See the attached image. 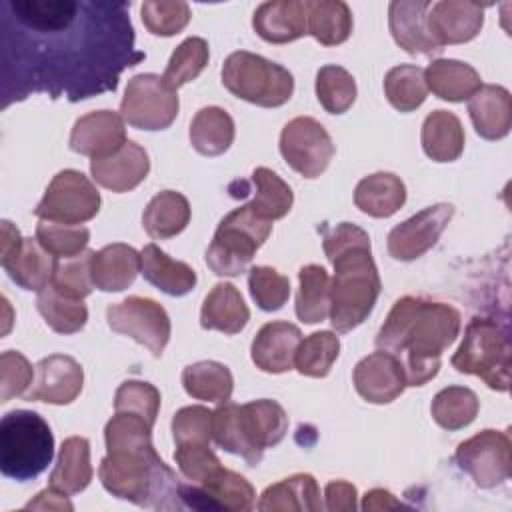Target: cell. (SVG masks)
I'll return each instance as SVG.
<instances>
[{
    "instance_id": "obj_41",
    "label": "cell",
    "mask_w": 512,
    "mask_h": 512,
    "mask_svg": "<svg viewBox=\"0 0 512 512\" xmlns=\"http://www.w3.org/2000/svg\"><path fill=\"white\" fill-rule=\"evenodd\" d=\"M252 182L256 186V192L248 204L260 218L272 222L284 218L290 212L294 204L292 188L276 172L260 166L252 172Z\"/></svg>"
},
{
    "instance_id": "obj_44",
    "label": "cell",
    "mask_w": 512,
    "mask_h": 512,
    "mask_svg": "<svg viewBox=\"0 0 512 512\" xmlns=\"http://www.w3.org/2000/svg\"><path fill=\"white\" fill-rule=\"evenodd\" d=\"M340 354V340L330 330L312 332L306 336L294 356V368L302 376L324 378Z\"/></svg>"
},
{
    "instance_id": "obj_51",
    "label": "cell",
    "mask_w": 512,
    "mask_h": 512,
    "mask_svg": "<svg viewBox=\"0 0 512 512\" xmlns=\"http://www.w3.org/2000/svg\"><path fill=\"white\" fill-rule=\"evenodd\" d=\"M114 410L136 414L154 426L160 410V392L150 382L126 380L114 394Z\"/></svg>"
},
{
    "instance_id": "obj_31",
    "label": "cell",
    "mask_w": 512,
    "mask_h": 512,
    "mask_svg": "<svg viewBox=\"0 0 512 512\" xmlns=\"http://www.w3.org/2000/svg\"><path fill=\"white\" fill-rule=\"evenodd\" d=\"M406 202V186L392 172L364 176L354 188V204L372 218H388Z\"/></svg>"
},
{
    "instance_id": "obj_27",
    "label": "cell",
    "mask_w": 512,
    "mask_h": 512,
    "mask_svg": "<svg viewBox=\"0 0 512 512\" xmlns=\"http://www.w3.org/2000/svg\"><path fill=\"white\" fill-rule=\"evenodd\" d=\"M262 512H318L324 508L312 474L298 472L268 486L256 504Z\"/></svg>"
},
{
    "instance_id": "obj_9",
    "label": "cell",
    "mask_w": 512,
    "mask_h": 512,
    "mask_svg": "<svg viewBox=\"0 0 512 512\" xmlns=\"http://www.w3.org/2000/svg\"><path fill=\"white\" fill-rule=\"evenodd\" d=\"M178 92L162 76L146 72L136 74L128 80L120 116L134 128L140 130H164L178 116Z\"/></svg>"
},
{
    "instance_id": "obj_10",
    "label": "cell",
    "mask_w": 512,
    "mask_h": 512,
    "mask_svg": "<svg viewBox=\"0 0 512 512\" xmlns=\"http://www.w3.org/2000/svg\"><path fill=\"white\" fill-rule=\"evenodd\" d=\"M100 192L80 170H60L48 184L34 216L60 224H82L100 210Z\"/></svg>"
},
{
    "instance_id": "obj_21",
    "label": "cell",
    "mask_w": 512,
    "mask_h": 512,
    "mask_svg": "<svg viewBox=\"0 0 512 512\" xmlns=\"http://www.w3.org/2000/svg\"><path fill=\"white\" fill-rule=\"evenodd\" d=\"M300 342L302 332L298 326L284 320L268 322L256 332L252 340V362L256 368L268 374L288 372L294 368V356Z\"/></svg>"
},
{
    "instance_id": "obj_16",
    "label": "cell",
    "mask_w": 512,
    "mask_h": 512,
    "mask_svg": "<svg viewBox=\"0 0 512 512\" xmlns=\"http://www.w3.org/2000/svg\"><path fill=\"white\" fill-rule=\"evenodd\" d=\"M238 426L246 446V464H260L264 450L276 446L288 430V416L276 400H252L238 406Z\"/></svg>"
},
{
    "instance_id": "obj_39",
    "label": "cell",
    "mask_w": 512,
    "mask_h": 512,
    "mask_svg": "<svg viewBox=\"0 0 512 512\" xmlns=\"http://www.w3.org/2000/svg\"><path fill=\"white\" fill-rule=\"evenodd\" d=\"M296 316L304 324L322 322L330 314V276L318 264H306L298 272Z\"/></svg>"
},
{
    "instance_id": "obj_18",
    "label": "cell",
    "mask_w": 512,
    "mask_h": 512,
    "mask_svg": "<svg viewBox=\"0 0 512 512\" xmlns=\"http://www.w3.org/2000/svg\"><path fill=\"white\" fill-rule=\"evenodd\" d=\"M482 24L484 6L470 0H440L430 4L426 14L428 32L440 48L470 42L480 34Z\"/></svg>"
},
{
    "instance_id": "obj_38",
    "label": "cell",
    "mask_w": 512,
    "mask_h": 512,
    "mask_svg": "<svg viewBox=\"0 0 512 512\" xmlns=\"http://www.w3.org/2000/svg\"><path fill=\"white\" fill-rule=\"evenodd\" d=\"M182 386L196 400L222 404L232 396L234 378L228 366L214 360H200L182 370Z\"/></svg>"
},
{
    "instance_id": "obj_14",
    "label": "cell",
    "mask_w": 512,
    "mask_h": 512,
    "mask_svg": "<svg viewBox=\"0 0 512 512\" xmlns=\"http://www.w3.org/2000/svg\"><path fill=\"white\" fill-rule=\"evenodd\" d=\"M180 496L184 506L196 510L248 512L256 504L252 484L238 472L218 468L202 484H182Z\"/></svg>"
},
{
    "instance_id": "obj_53",
    "label": "cell",
    "mask_w": 512,
    "mask_h": 512,
    "mask_svg": "<svg viewBox=\"0 0 512 512\" xmlns=\"http://www.w3.org/2000/svg\"><path fill=\"white\" fill-rule=\"evenodd\" d=\"M32 364L22 352L6 350L0 354V402L24 396L32 384Z\"/></svg>"
},
{
    "instance_id": "obj_20",
    "label": "cell",
    "mask_w": 512,
    "mask_h": 512,
    "mask_svg": "<svg viewBox=\"0 0 512 512\" xmlns=\"http://www.w3.org/2000/svg\"><path fill=\"white\" fill-rule=\"evenodd\" d=\"M124 144V118L112 110H96L80 116L70 132V148L90 158L110 156Z\"/></svg>"
},
{
    "instance_id": "obj_55",
    "label": "cell",
    "mask_w": 512,
    "mask_h": 512,
    "mask_svg": "<svg viewBox=\"0 0 512 512\" xmlns=\"http://www.w3.org/2000/svg\"><path fill=\"white\" fill-rule=\"evenodd\" d=\"M356 486L346 480H332L324 488V508L330 512H354L356 510Z\"/></svg>"
},
{
    "instance_id": "obj_48",
    "label": "cell",
    "mask_w": 512,
    "mask_h": 512,
    "mask_svg": "<svg viewBox=\"0 0 512 512\" xmlns=\"http://www.w3.org/2000/svg\"><path fill=\"white\" fill-rule=\"evenodd\" d=\"M92 256H94V250H84L76 256L56 258L50 284L66 296L86 298L94 288L92 274H90Z\"/></svg>"
},
{
    "instance_id": "obj_24",
    "label": "cell",
    "mask_w": 512,
    "mask_h": 512,
    "mask_svg": "<svg viewBox=\"0 0 512 512\" xmlns=\"http://www.w3.org/2000/svg\"><path fill=\"white\" fill-rule=\"evenodd\" d=\"M254 32L270 44H286L308 34L306 0H270L252 16Z\"/></svg>"
},
{
    "instance_id": "obj_32",
    "label": "cell",
    "mask_w": 512,
    "mask_h": 512,
    "mask_svg": "<svg viewBox=\"0 0 512 512\" xmlns=\"http://www.w3.org/2000/svg\"><path fill=\"white\" fill-rule=\"evenodd\" d=\"M142 276L168 296H184L196 286V272L180 260L170 258L156 244H146L140 252Z\"/></svg>"
},
{
    "instance_id": "obj_8",
    "label": "cell",
    "mask_w": 512,
    "mask_h": 512,
    "mask_svg": "<svg viewBox=\"0 0 512 512\" xmlns=\"http://www.w3.org/2000/svg\"><path fill=\"white\" fill-rule=\"evenodd\" d=\"M222 84L236 98L264 108L282 106L294 94V78L284 66L246 50L224 60Z\"/></svg>"
},
{
    "instance_id": "obj_6",
    "label": "cell",
    "mask_w": 512,
    "mask_h": 512,
    "mask_svg": "<svg viewBox=\"0 0 512 512\" xmlns=\"http://www.w3.org/2000/svg\"><path fill=\"white\" fill-rule=\"evenodd\" d=\"M272 232V222L260 218L250 204L228 212L206 250V264L218 276H240L250 266L256 250Z\"/></svg>"
},
{
    "instance_id": "obj_5",
    "label": "cell",
    "mask_w": 512,
    "mask_h": 512,
    "mask_svg": "<svg viewBox=\"0 0 512 512\" xmlns=\"http://www.w3.org/2000/svg\"><path fill=\"white\" fill-rule=\"evenodd\" d=\"M54 456L48 422L32 410H12L0 420V472L16 482L40 476Z\"/></svg>"
},
{
    "instance_id": "obj_40",
    "label": "cell",
    "mask_w": 512,
    "mask_h": 512,
    "mask_svg": "<svg viewBox=\"0 0 512 512\" xmlns=\"http://www.w3.org/2000/svg\"><path fill=\"white\" fill-rule=\"evenodd\" d=\"M38 312L44 322L58 334L80 332L88 320V308L82 298H72L58 292L52 284L44 286L36 298Z\"/></svg>"
},
{
    "instance_id": "obj_3",
    "label": "cell",
    "mask_w": 512,
    "mask_h": 512,
    "mask_svg": "<svg viewBox=\"0 0 512 512\" xmlns=\"http://www.w3.org/2000/svg\"><path fill=\"white\" fill-rule=\"evenodd\" d=\"M334 266L330 280V324L336 332H350L372 312L380 290V274L372 258L368 232L344 234L324 246Z\"/></svg>"
},
{
    "instance_id": "obj_57",
    "label": "cell",
    "mask_w": 512,
    "mask_h": 512,
    "mask_svg": "<svg viewBox=\"0 0 512 512\" xmlns=\"http://www.w3.org/2000/svg\"><path fill=\"white\" fill-rule=\"evenodd\" d=\"M402 504L394 498L392 492L384 490V488H374L370 492L364 494V500H362V510H394V508H400Z\"/></svg>"
},
{
    "instance_id": "obj_49",
    "label": "cell",
    "mask_w": 512,
    "mask_h": 512,
    "mask_svg": "<svg viewBox=\"0 0 512 512\" xmlns=\"http://www.w3.org/2000/svg\"><path fill=\"white\" fill-rule=\"evenodd\" d=\"M140 16L150 34L174 36L190 22V6L182 0H146L140 6Z\"/></svg>"
},
{
    "instance_id": "obj_2",
    "label": "cell",
    "mask_w": 512,
    "mask_h": 512,
    "mask_svg": "<svg viewBox=\"0 0 512 512\" xmlns=\"http://www.w3.org/2000/svg\"><path fill=\"white\" fill-rule=\"evenodd\" d=\"M460 312L444 302L402 296L376 334V348L396 356L408 386H424L440 370L442 352L460 334Z\"/></svg>"
},
{
    "instance_id": "obj_43",
    "label": "cell",
    "mask_w": 512,
    "mask_h": 512,
    "mask_svg": "<svg viewBox=\"0 0 512 512\" xmlns=\"http://www.w3.org/2000/svg\"><path fill=\"white\" fill-rule=\"evenodd\" d=\"M384 94L398 112H412L428 96L424 70L416 64H398L384 76Z\"/></svg>"
},
{
    "instance_id": "obj_23",
    "label": "cell",
    "mask_w": 512,
    "mask_h": 512,
    "mask_svg": "<svg viewBox=\"0 0 512 512\" xmlns=\"http://www.w3.org/2000/svg\"><path fill=\"white\" fill-rule=\"evenodd\" d=\"M428 0H394L388 6V26L394 42L408 54H436L442 48L432 40L426 14Z\"/></svg>"
},
{
    "instance_id": "obj_26",
    "label": "cell",
    "mask_w": 512,
    "mask_h": 512,
    "mask_svg": "<svg viewBox=\"0 0 512 512\" xmlns=\"http://www.w3.org/2000/svg\"><path fill=\"white\" fill-rule=\"evenodd\" d=\"M142 270L140 252L128 244L114 242L92 256V284L102 292H122L136 280Z\"/></svg>"
},
{
    "instance_id": "obj_45",
    "label": "cell",
    "mask_w": 512,
    "mask_h": 512,
    "mask_svg": "<svg viewBox=\"0 0 512 512\" xmlns=\"http://www.w3.org/2000/svg\"><path fill=\"white\" fill-rule=\"evenodd\" d=\"M316 98L330 114H344L356 100L354 76L336 64H326L316 74Z\"/></svg>"
},
{
    "instance_id": "obj_42",
    "label": "cell",
    "mask_w": 512,
    "mask_h": 512,
    "mask_svg": "<svg viewBox=\"0 0 512 512\" xmlns=\"http://www.w3.org/2000/svg\"><path fill=\"white\" fill-rule=\"evenodd\" d=\"M480 402L478 396L466 386L442 388L432 398V418L444 430H460L474 422Z\"/></svg>"
},
{
    "instance_id": "obj_4",
    "label": "cell",
    "mask_w": 512,
    "mask_h": 512,
    "mask_svg": "<svg viewBox=\"0 0 512 512\" xmlns=\"http://www.w3.org/2000/svg\"><path fill=\"white\" fill-rule=\"evenodd\" d=\"M98 478L116 498L146 508H184L176 474L156 454L154 444L144 448L108 450L100 460Z\"/></svg>"
},
{
    "instance_id": "obj_52",
    "label": "cell",
    "mask_w": 512,
    "mask_h": 512,
    "mask_svg": "<svg viewBox=\"0 0 512 512\" xmlns=\"http://www.w3.org/2000/svg\"><path fill=\"white\" fill-rule=\"evenodd\" d=\"M172 438L180 444H210L212 410L206 406H184L172 418Z\"/></svg>"
},
{
    "instance_id": "obj_7",
    "label": "cell",
    "mask_w": 512,
    "mask_h": 512,
    "mask_svg": "<svg viewBox=\"0 0 512 512\" xmlns=\"http://www.w3.org/2000/svg\"><path fill=\"white\" fill-rule=\"evenodd\" d=\"M450 362L458 372L482 378L492 390L506 392L510 386V340L496 320L472 318Z\"/></svg>"
},
{
    "instance_id": "obj_1",
    "label": "cell",
    "mask_w": 512,
    "mask_h": 512,
    "mask_svg": "<svg viewBox=\"0 0 512 512\" xmlns=\"http://www.w3.org/2000/svg\"><path fill=\"white\" fill-rule=\"evenodd\" d=\"M128 8L110 0H2V108L30 94L78 102L116 90L120 74L144 58Z\"/></svg>"
},
{
    "instance_id": "obj_22",
    "label": "cell",
    "mask_w": 512,
    "mask_h": 512,
    "mask_svg": "<svg viewBox=\"0 0 512 512\" xmlns=\"http://www.w3.org/2000/svg\"><path fill=\"white\" fill-rule=\"evenodd\" d=\"M150 172V160L146 150L126 140V144L110 156L92 158L90 160V174L92 178L112 192H128L136 188Z\"/></svg>"
},
{
    "instance_id": "obj_30",
    "label": "cell",
    "mask_w": 512,
    "mask_h": 512,
    "mask_svg": "<svg viewBox=\"0 0 512 512\" xmlns=\"http://www.w3.org/2000/svg\"><path fill=\"white\" fill-rule=\"evenodd\" d=\"M424 80L432 94L448 102H464L482 86L474 66L452 58L432 60L424 70Z\"/></svg>"
},
{
    "instance_id": "obj_37",
    "label": "cell",
    "mask_w": 512,
    "mask_h": 512,
    "mask_svg": "<svg viewBox=\"0 0 512 512\" xmlns=\"http://www.w3.org/2000/svg\"><path fill=\"white\" fill-rule=\"evenodd\" d=\"M234 142V120L220 106H204L190 122V144L202 156H220Z\"/></svg>"
},
{
    "instance_id": "obj_33",
    "label": "cell",
    "mask_w": 512,
    "mask_h": 512,
    "mask_svg": "<svg viewBox=\"0 0 512 512\" xmlns=\"http://www.w3.org/2000/svg\"><path fill=\"white\" fill-rule=\"evenodd\" d=\"M422 148L434 162H454L464 150V128L460 118L448 110H434L422 122Z\"/></svg>"
},
{
    "instance_id": "obj_50",
    "label": "cell",
    "mask_w": 512,
    "mask_h": 512,
    "mask_svg": "<svg viewBox=\"0 0 512 512\" xmlns=\"http://www.w3.org/2000/svg\"><path fill=\"white\" fill-rule=\"evenodd\" d=\"M250 296L264 312L280 310L290 296V280L270 266H254L248 274Z\"/></svg>"
},
{
    "instance_id": "obj_36",
    "label": "cell",
    "mask_w": 512,
    "mask_h": 512,
    "mask_svg": "<svg viewBox=\"0 0 512 512\" xmlns=\"http://www.w3.org/2000/svg\"><path fill=\"white\" fill-rule=\"evenodd\" d=\"M308 34L324 46H338L352 34V10L342 0H306Z\"/></svg>"
},
{
    "instance_id": "obj_25",
    "label": "cell",
    "mask_w": 512,
    "mask_h": 512,
    "mask_svg": "<svg viewBox=\"0 0 512 512\" xmlns=\"http://www.w3.org/2000/svg\"><path fill=\"white\" fill-rule=\"evenodd\" d=\"M474 130L486 140H500L512 128V96L504 86L484 84L468 98Z\"/></svg>"
},
{
    "instance_id": "obj_11",
    "label": "cell",
    "mask_w": 512,
    "mask_h": 512,
    "mask_svg": "<svg viewBox=\"0 0 512 512\" xmlns=\"http://www.w3.org/2000/svg\"><path fill=\"white\" fill-rule=\"evenodd\" d=\"M108 326L138 344L146 346L154 358H160L172 332L168 312L152 298L128 296L106 308Z\"/></svg>"
},
{
    "instance_id": "obj_28",
    "label": "cell",
    "mask_w": 512,
    "mask_h": 512,
    "mask_svg": "<svg viewBox=\"0 0 512 512\" xmlns=\"http://www.w3.org/2000/svg\"><path fill=\"white\" fill-rule=\"evenodd\" d=\"M250 320V310L240 290L230 282H218L204 298L200 308V326L224 334H238Z\"/></svg>"
},
{
    "instance_id": "obj_34",
    "label": "cell",
    "mask_w": 512,
    "mask_h": 512,
    "mask_svg": "<svg viewBox=\"0 0 512 512\" xmlns=\"http://www.w3.org/2000/svg\"><path fill=\"white\" fill-rule=\"evenodd\" d=\"M54 260L56 258L46 252L36 238H24L22 246L0 264L20 288L40 292L52 280Z\"/></svg>"
},
{
    "instance_id": "obj_19",
    "label": "cell",
    "mask_w": 512,
    "mask_h": 512,
    "mask_svg": "<svg viewBox=\"0 0 512 512\" xmlns=\"http://www.w3.org/2000/svg\"><path fill=\"white\" fill-rule=\"evenodd\" d=\"M352 378L356 392L372 404H388L408 386L402 362L384 350L364 356L354 366Z\"/></svg>"
},
{
    "instance_id": "obj_15",
    "label": "cell",
    "mask_w": 512,
    "mask_h": 512,
    "mask_svg": "<svg viewBox=\"0 0 512 512\" xmlns=\"http://www.w3.org/2000/svg\"><path fill=\"white\" fill-rule=\"evenodd\" d=\"M452 216H454V206L440 202L400 222L388 234L390 256L402 262L420 258L438 242L440 234L444 232Z\"/></svg>"
},
{
    "instance_id": "obj_35",
    "label": "cell",
    "mask_w": 512,
    "mask_h": 512,
    "mask_svg": "<svg viewBox=\"0 0 512 512\" xmlns=\"http://www.w3.org/2000/svg\"><path fill=\"white\" fill-rule=\"evenodd\" d=\"M190 222V204L176 190L158 192L144 208L142 226L154 240H166L180 234Z\"/></svg>"
},
{
    "instance_id": "obj_29",
    "label": "cell",
    "mask_w": 512,
    "mask_h": 512,
    "mask_svg": "<svg viewBox=\"0 0 512 512\" xmlns=\"http://www.w3.org/2000/svg\"><path fill=\"white\" fill-rule=\"evenodd\" d=\"M92 474L90 442L84 436H70L58 450L56 466L50 472L48 486L72 496L88 488Z\"/></svg>"
},
{
    "instance_id": "obj_46",
    "label": "cell",
    "mask_w": 512,
    "mask_h": 512,
    "mask_svg": "<svg viewBox=\"0 0 512 512\" xmlns=\"http://www.w3.org/2000/svg\"><path fill=\"white\" fill-rule=\"evenodd\" d=\"M210 58L208 52V42L198 36H190L182 40L176 50L172 52L168 66L162 74V78L178 90V86L192 82L194 78L200 76V72L206 68Z\"/></svg>"
},
{
    "instance_id": "obj_56",
    "label": "cell",
    "mask_w": 512,
    "mask_h": 512,
    "mask_svg": "<svg viewBox=\"0 0 512 512\" xmlns=\"http://www.w3.org/2000/svg\"><path fill=\"white\" fill-rule=\"evenodd\" d=\"M24 510H58V512H72L74 506L68 500V494L48 486L46 490L38 492L34 500H30Z\"/></svg>"
},
{
    "instance_id": "obj_17",
    "label": "cell",
    "mask_w": 512,
    "mask_h": 512,
    "mask_svg": "<svg viewBox=\"0 0 512 512\" xmlns=\"http://www.w3.org/2000/svg\"><path fill=\"white\" fill-rule=\"evenodd\" d=\"M82 384L84 370L72 356L50 354L36 364L34 384L24 394V400L64 406L78 398Z\"/></svg>"
},
{
    "instance_id": "obj_54",
    "label": "cell",
    "mask_w": 512,
    "mask_h": 512,
    "mask_svg": "<svg viewBox=\"0 0 512 512\" xmlns=\"http://www.w3.org/2000/svg\"><path fill=\"white\" fill-rule=\"evenodd\" d=\"M174 460L180 474L190 484H202L210 474L220 468V460L212 452L210 444H180L176 446Z\"/></svg>"
},
{
    "instance_id": "obj_58",
    "label": "cell",
    "mask_w": 512,
    "mask_h": 512,
    "mask_svg": "<svg viewBox=\"0 0 512 512\" xmlns=\"http://www.w3.org/2000/svg\"><path fill=\"white\" fill-rule=\"evenodd\" d=\"M22 236L18 232V228L8 222V220H2V240H0V262L8 260L20 246H22Z\"/></svg>"
},
{
    "instance_id": "obj_12",
    "label": "cell",
    "mask_w": 512,
    "mask_h": 512,
    "mask_svg": "<svg viewBox=\"0 0 512 512\" xmlns=\"http://www.w3.org/2000/svg\"><path fill=\"white\" fill-rule=\"evenodd\" d=\"M456 462L476 486L494 488L512 474V444L506 432L486 428L456 448Z\"/></svg>"
},
{
    "instance_id": "obj_47",
    "label": "cell",
    "mask_w": 512,
    "mask_h": 512,
    "mask_svg": "<svg viewBox=\"0 0 512 512\" xmlns=\"http://www.w3.org/2000/svg\"><path fill=\"white\" fill-rule=\"evenodd\" d=\"M34 238L54 258H68L86 250L90 240V230L80 224H60V222L40 220L36 224Z\"/></svg>"
},
{
    "instance_id": "obj_13",
    "label": "cell",
    "mask_w": 512,
    "mask_h": 512,
    "mask_svg": "<svg viewBox=\"0 0 512 512\" xmlns=\"http://www.w3.org/2000/svg\"><path fill=\"white\" fill-rule=\"evenodd\" d=\"M280 154L300 176L318 178L334 156V142L318 120L296 116L280 132Z\"/></svg>"
}]
</instances>
